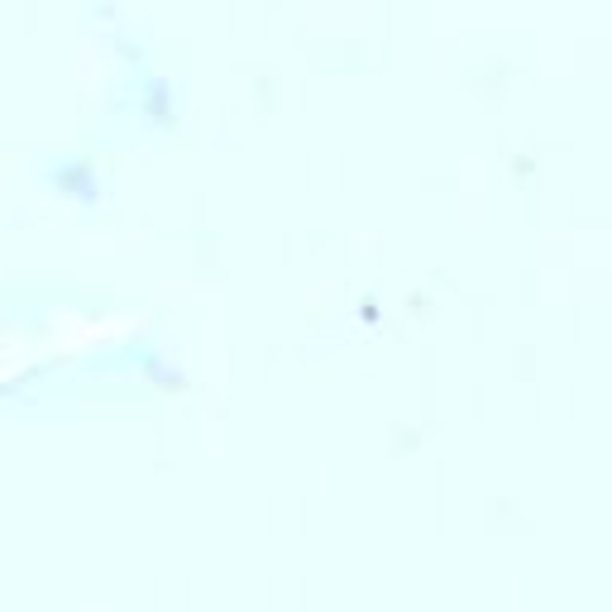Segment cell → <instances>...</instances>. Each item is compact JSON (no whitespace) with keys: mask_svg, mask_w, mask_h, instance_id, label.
<instances>
[{"mask_svg":"<svg viewBox=\"0 0 612 612\" xmlns=\"http://www.w3.org/2000/svg\"><path fill=\"white\" fill-rule=\"evenodd\" d=\"M53 187L63 192V197H96V177H91L87 163H63V168H53Z\"/></svg>","mask_w":612,"mask_h":612,"instance_id":"6da1fadb","label":"cell"},{"mask_svg":"<svg viewBox=\"0 0 612 612\" xmlns=\"http://www.w3.org/2000/svg\"><path fill=\"white\" fill-rule=\"evenodd\" d=\"M144 115L158 120V125L173 120V82H168V77H153L149 87H144Z\"/></svg>","mask_w":612,"mask_h":612,"instance_id":"7a4b0ae2","label":"cell"}]
</instances>
